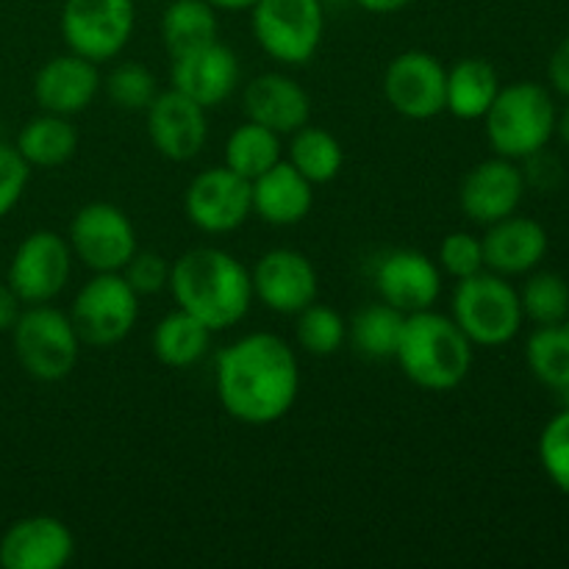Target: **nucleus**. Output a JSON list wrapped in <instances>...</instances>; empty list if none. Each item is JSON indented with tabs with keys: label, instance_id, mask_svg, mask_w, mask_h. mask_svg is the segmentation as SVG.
Masks as SVG:
<instances>
[{
	"label": "nucleus",
	"instance_id": "obj_28",
	"mask_svg": "<svg viewBox=\"0 0 569 569\" xmlns=\"http://www.w3.org/2000/svg\"><path fill=\"white\" fill-rule=\"evenodd\" d=\"M283 159H287L306 181L320 187V183H331L333 178L342 172L345 150L342 142H339L331 131L306 122L303 128H298V131L292 133Z\"/></svg>",
	"mask_w": 569,
	"mask_h": 569
},
{
	"label": "nucleus",
	"instance_id": "obj_32",
	"mask_svg": "<svg viewBox=\"0 0 569 569\" xmlns=\"http://www.w3.org/2000/svg\"><path fill=\"white\" fill-rule=\"evenodd\" d=\"M295 317H298L295 320V339H298V348L309 356H333L348 342V322L331 306H322L315 300Z\"/></svg>",
	"mask_w": 569,
	"mask_h": 569
},
{
	"label": "nucleus",
	"instance_id": "obj_35",
	"mask_svg": "<svg viewBox=\"0 0 569 569\" xmlns=\"http://www.w3.org/2000/svg\"><path fill=\"white\" fill-rule=\"evenodd\" d=\"M539 465L556 489L569 495V409H561L539 437Z\"/></svg>",
	"mask_w": 569,
	"mask_h": 569
},
{
	"label": "nucleus",
	"instance_id": "obj_42",
	"mask_svg": "<svg viewBox=\"0 0 569 569\" xmlns=\"http://www.w3.org/2000/svg\"><path fill=\"white\" fill-rule=\"evenodd\" d=\"M217 11H250L256 0H209Z\"/></svg>",
	"mask_w": 569,
	"mask_h": 569
},
{
	"label": "nucleus",
	"instance_id": "obj_20",
	"mask_svg": "<svg viewBox=\"0 0 569 569\" xmlns=\"http://www.w3.org/2000/svg\"><path fill=\"white\" fill-rule=\"evenodd\" d=\"M98 67L100 64L78 53L53 56L33 76V100L39 109L50 114H81L94 103L103 87Z\"/></svg>",
	"mask_w": 569,
	"mask_h": 569
},
{
	"label": "nucleus",
	"instance_id": "obj_14",
	"mask_svg": "<svg viewBox=\"0 0 569 569\" xmlns=\"http://www.w3.org/2000/svg\"><path fill=\"white\" fill-rule=\"evenodd\" d=\"M253 300L276 315H300L320 295V278L306 253L292 248H272L250 270Z\"/></svg>",
	"mask_w": 569,
	"mask_h": 569
},
{
	"label": "nucleus",
	"instance_id": "obj_4",
	"mask_svg": "<svg viewBox=\"0 0 569 569\" xmlns=\"http://www.w3.org/2000/svg\"><path fill=\"white\" fill-rule=\"evenodd\" d=\"M556 109L553 94L531 81L500 87L498 98L483 114V128L492 144L495 156L511 161H526L542 153L556 137Z\"/></svg>",
	"mask_w": 569,
	"mask_h": 569
},
{
	"label": "nucleus",
	"instance_id": "obj_25",
	"mask_svg": "<svg viewBox=\"0 0 569 569\" xmlns=\"http://www.w3.org/2000/svg\"><path fill=\"white\" fill-rule=\"evenodd\" d=\"M78 144H81V137L70 117L42 111L22 126L14 148L31 167L53 170V167L67 164L78 153Z\"/></svg>",
	"mask_w": 569,
	"mask_h": 569
},
{
	"label": "nucleus",
	"instance_id": "obj_17",
	"mask_svg": "<svg viewBox=\"0 0 569 569\" xmlns=\"http://www.w3.org/2000/svg\"><path fill=\"white\" fill-rule=\"evenodd\" d=\"M76 556V537L64 520L50 515L22 517L0 537L3 569H61Z\"/></svg>",
	"mask_w": 569,
	"mask_h": 569
},
{
	"label": "nucleus",
	"instance_id": "obj_30",
	"mask_svg": "<svg viewBox=\"0 0 569 569\" xmlns=\"http://www.w3.org/2000/svg\"><path fill=\"white\" fill-rule=\"evenodd\" d=\"M403 311L392 309V306L381 300V303H370L361 311H356V317L348 326V337L365 359L387 361L395 359L400 333H403Z\"/></svg>",
	"mask_w": 569,
	"mask_h": 569
},
{
	"label": "nucleus",
	"instance_id": "obj_27",
	"mask_svg": "<svg viewBox=\"0 0 569 569\" xmlns=\"http://www.w3.org/2000/svg\"><path fill=\"white\" fill-rule=\"evenodd\" d=\"M211 337L214 331L206 322H200L189 311L176 309L156 322L153 353L170 370H187L209 353Z\"/></svg>",
	"mask_w": 569,
	"mask_h": 569
},
{
	"label": "nucleus",
	"instance_id": "obj_7",
	"mask_svg": "<svg viewBox=\"0 0 569 569\" xmlns=\"http://www.w3.org/2000/svg\"><path fill=\"white\" fill-rule=\"evenodd\" d=\"M256 44L283 67L309 64L326 37L322 0H256L250 9Z\"/></svg>",
	"mask_w": 569,
	"mask_h": 569
},
{
	"label": "nucleus",
	"instance_id": "obj_23",
	"mask_svg": "<svg viewBox=\"0 0 569 569\" xmlns=\"http://www.w3.org/2000/svg\"><path fill=\"white\" fill-rule=\"evenodd\" d=\"M250 192H253V214L261 217L267 226H298L315 206V183L306 181L287 159L250 181Z\"/></svg>",
	"mask_w": 569,
	"mask_h": 569
},
{
	"label": "nucleus",
	"instance_id": "obj_29",
	"mask_svg": "<svg viewBox=\"0 0 569 569\" xmlns=\"http://www.w3.org/2000/svg\"><path fill=\"white\" fill-rule=\"evenodd\" d=\"M283 159V137L259 126V122H242L233 128L226 139V167L237 176L256 181L267 170Z\"/></svg>",
	"mask_w": 569,
	"mask_h": 569
},
{
	"label": "nucleus",
	"instance_id": "obj_39",
	"mask_svg": "<svg viewBox=\"0 0 569 569\" xmlns=\"http://www.w3.org/2000/svg\"><path fill=\"white\" fill-rule=\"evenodd\" d=\"M548 81H550V87L561 94V98L569 100V37L561 39V42L556 44L553 56H550Z\"/></svg>",
	"mask_w": 569,
	"mask_h": 569
},
{
	"label": "nucleus",
	"instance_id": "obj_9",
	"mask_svg": "<svg viewBox=\"0 0 569 569\" xmlns=\"http://www.w3.org/2000/svg\"><path fill=\"white\" fill-rule=\"evenodd\" d=\"M59 26L70 53L106 64L131 42L137 6L133 0H64Z\"/></svg>",
	"mask_w": 569,
	"mask_h": 569
},
{
	"label": "nucleus",
	"instance_id": "obj_8",
	"mask_svg": "<svg viewBox=\"0 0 569 569\" xmlns=\"http://www.w3.org/2000/svg\"><path fill=\"white\" fill-rule=\"evenodd\" d=\"M72 328L87 348H114L139 320V295L122 272H92L70 309Z\"/></svg>",
	"mask_w": 569,
	"mask_h": 569
},
{
	"label": "nucleus",
	"instance_id": "obj_5",
	"mask_svg": "<svg viewBox=\"0 0 569 569\" xmlns=\"http://www.w3.org/2000/svg\"><path fill=\"white\" fill-rule=\"evenodd\" d=\"M450 317L478 348L509 345L526 320L520 292L492 270H481L465 281H456Z\"/></svg>",
	"mask_w": 569,
	"mask_h": 569
},
{
	"label": "nucleus",
	"instance_id": "obj_37",
	"mask_svg": "<svg viewBox=\"0 0 569 569\" xmlns=\"http://www.w3.org/2000/svg\"><path fill=\"white\" fill-rule=\"evenodd\" d=\"M122 278L128 287L142 298V295H159L170 283V261L156 250H137L126 267H122Z\"/></svg>",
	"mask_w": 569,
	"mask_h": 569
},
{
	"label": "nucleus",
	"instance_id": "obj_18",
	"mask_svg": "<svg viewBox=\"0 0 569 569\" xmlns=\"http://www.w3.org/2000/svg\"><path fill=\"white\" fill-rule=\"evenodd\" d=\"M376 292L403 315L433 309L442 295V270L420 250H392L376 267Z\"/></svg>",
	"mask_w": 569,
	"mask_h": 569
},
{
	"label": "nucleus",
	"instance_id": "obj_36",
	"mask_svg": "<svg viewBox=\"0 0 569 569\" xmlns=\"http://www.w3.org/2000/svg\"><path fill=\"white\" fill-rule=\"evenodd\" d=\"M437 264L442 270V276L465 281V278L487 270V264H483V242L467 231L448 233L442 239V244H439Z\"/></svg>",
	"mask_w": 569,
	"mask_h": 569
},
{
	"label": "nucleus",
	"instance_id": "obj_26",
	"mask_svg": "<svg viewBox=\"0 0 569 569\" xmlns=\"http://www.w3.org/2000/svg\"><path fill=\"white\" fill-rule=\"evenodd\" d=\"M220 39V17L209 0H170L161 14V42L170 59Z\"/></svg>",
	"mask_w": 569,
	"mask_h": 569
},
{
	"label": "nucleus",
	"instance_id": "obj_10",
	"mask_svg": "<svg viewBox=\"0 0 569 569\" xmlns=\"http://www.w3.org/2000/svg\"><path fill=\"white\" fill-rule=\"evenodd\" d=\"M67 242H70L72 259H78L92 272H122V267L139 250L131 217L120 206L106 203V200H94L76 211Z\"/></svg>",
	"mask_w": 569,
	"mask_h": 569
},
{
	"label": "nucleus",
	"instance_id": "obj_3",
	"mask_svg": "<svg viewBox=\"0 0 569 569\" xmlns=\"http://www.w3.org/2000/svg\"><path fill=\"white\" fill-rule=\"evenodd\" d=\"M472 348L453 317L426 309L406 315L395 361L415 387L426 392H450L472 370Z\"/></svg>",
	"mask_w": 569,
	"mask_h": 569
},
{
	"label": "nucleus",
	"instance_id": "obj_16",
	"mask_svg": "<svg viewBox=\"0 0 569 569\" xmlns=\"http://www.w3.org/2000/svg\"><path fill=\"white\" fill-rule=\"evenodd\" d=\"M148 137L153 148L170 161H192L209 139V109L189 100L178 89H164L144 109Z\"/></svg>",
	"mask_w": 569,
	"mask_h": 569
},
{
	"label": "nucleus",
	"instance_id": "obj_40",
	"mask_svg": "<svg viewBox=\"0 0 569 569\" xmlns=\"http://www.w3.org/2000/svg\"><path fill=\"white\" fill-rule=\"evenodd\" d=\"M20 311H22V300L17 298V292L9 287V281H0V333L14 328Z\"/></svg>",
	"mask_w": 569,
	"mask_h": 569
},
{
	"label": "nucleus",
	"instance_id": "obj_24",
	"mask_svg": "<svg viewBox=\"0 0 569 569\" xmlns=\"http://www.w3.org/2000/svg\"><path fill=\"white\" fill-rule=\"evenodd\" d=\"M500 92V76L487 59H461L448 70L445 111L459 120H483Z\"/></svg>",
	"mask_w": 569,
	"mask_h": 569
},
{
	"label": "nucleus",
	"instance_id": "obj_44",
	"mask_svg": "<svg viewBox=\"0 0 569 569\" xmlns=\"http://www.w3.org/2000/svg\"><path fill=\"white\" fill-rule=\"evenodd\" d=\"M559 398H561V403H565V409H569V383H565V387L559 389Z\"/></svg>",
	"mask_w": 569,
	"mask_h": 569
},
{
	"label": "nucleus",
	"instance_id": "obj_41",
	"mask_svg": "<svg viewBox=\"0 0 569 569\" xmlns=\"http://www.w3.org/2000/svg\"><path fill=\"white\" fill-rule=\"evenodd\" d=\"M411 3L415 0H356V6L370 11V14H395V11H403Z\"/></svg>",
	"mask_w": 569,
	"mask_h": 569
},
{
	"label": "nucleus",
	"instance_id": "obj_2",
	"mask_svg": "<svg viewBox=\"0 0 569 569\" xmlns=\"http://www.w3.org/2000/svg\"><path fill=\"white\" fill-rule=\"evenodd\" d=\"M172 300L211 331H228L248 317L253 306L250 270L222 248H192L170 264Z\"/></svg>",
	"mask_w": 569,
	"mask_h": 569
},
{
	"label": "nucleus",
	"instance_id": "obj_1",
	"mask_svg": "<svg viewBox=\"0 0 569 569\" xmlns=\"http://www.w3.org/2000/svg\"><path fill=\"white\" fill-rule=\"evenodd\" d=\"M217 398L244 426H272L292 411L300 365L287 339L256 331L228 345L217 359Z\"/></svg>",
	"mask_w": 569,
	"mask_h": 569
},
{
	"label": "nucleus",
	"instance_id": "obj_19",
	"mask_svg": "<svg viewBox=\"0 0 569 569\" xmlns=\"http://www.w3.org/2000/svg\"><path fill=\"white\" fill-rule=\"evenodd\" d=\"M239 78H242V67H239L237 53L220 39L206 48L176 56L170 67V87L203 109L226 103L237 92Z\"/></svg>",
	"mask_w": 569,
	"mask_h": 569
},
{
	"label": "nucleus",
	"instance_id": "obj_13",
	"mask_svg": "<svg viewBox=\"0 0 569 569\" xmlns=\"http://www.w3.org/2000/svg\"><path fill=\"white\" fill-rule=\"evenodd\" d=\"M448 67L428 50L398 53L383 70V98L406 120H433L445 111Z\"/></svg>",
	"mask_w": 569,
	"mask_h": 569
},
{
	"label": "nucleus",
	"instance_id": "obj_43",
	"mask_svg": "<svg viewBox=\"0 0 569 569\" xmlns=\"http://www.w3.org/2000/svg\"><path fill=\"white\" fill-rule=\"evenodd\" d=\"M556 133H559L561 142L569 148V106L565 111H559V120H556Z\"/></svg>",
	"mask_w": 569,
	"mask_h": 569
},
{
	"label": "nucleus",
	"instance_id": "obj_33",
	"mask_svg": "<svg viewBox=\"0 0 569 569\" xmlns=\"http://www.w3.org/2000/svg\"><path fill=\"white\" fill-rule=\"evenodd\" d=\"M520 303L522 315L537 326H559L569 317V283L559 272H528Z\"/></svg>",
	"mask_w": 569,
	"mask_h": 569
},
{
	"label": "nucleus",
	"instance_id": "obj_22",
	"mask_svg": "<svg viewBox=\"0 0 569 569\" xmlns=\"http://www.w3.org/2000/svg\"><path fill=\"white\" fill-rule=\"evenodd\" d=\"M483 264L498 276H528L545 261L550 239L545 226L531 217L509 214L487 226L483 233Z\"/></svg>",
	"mask_w": 569,
	"mask_h": 569
},
{
	"label": "nucleus",
	"instance_id": "obj_12",
	"mask_svg": "<svg viewBox=\"0 0 569 569\" xmlns=\"http://www.w3.org/2000/svg\"><path fill=\"white\" fill-rule=\"evenodd\" d=\"M183 214L203 233H231L253 217V192L248 178L233 170L209 167L189 181Z\"/></svg>",
	"mask_w": 569,
	"mask_h": 569
},
{
	"label": "nucleus",
	"instance_id": "obj_31",
	"mask_svg": "<svg viewBox=\"0 0 569 569\" xmlns=\"http://www.w3.org/2000/svg\"><path fill=\"white\" fill-rule=\"evenodd\" d=\"M528 370L537 381L559 392L569 383V333L565 326H539L526 345Z\"/></svg>",
	"mask_w": 569,
	"mask_h": 569
},
{
	"label": "nucleus",
	"instance_id": "obj_34",
	"mask_svg": "<svg viewBox=\"0 0 569 569\" xmlns=\"http://www.w3.org/2000/svg\"><path fill=\"white\" fill-rule=\"evenodd\" d=\"M103 83L111 103L122 111H144L159 94L156 76L139 61H120Z\"/></svg>",
	"mask_w": 569,
	"mask_h": 569
},
{
	"label": "nucleus",
	"instance_id": "obj_6",
	"mask_svg": "<svg viewBox=\"0 0 569 569\" xmlns=\"http://www.w3.org/2000/svg\"><path fill=\"white\" fill-rule=\"evenodd\" d=\"M14 356L22 370L42 383L64 381L81 359V339L70 315L50 303L28 306L11 328Z\"/></svg>",
	"mask_w": 569,
	"mask_h": 569
},
{
	"label": "nucleus",
	"instance_id": "obj_45",
	"mask_svg": "<svg viewBox=\"0 0 569 569\" xmlns=\"http://www.w3.org/2000/svg\"><path fill=\"white\" fill-rule=\"evenodd\" d=\"M561 326H565V331L569 333V317H567V320H565V322H561Z\"/></svg>",
	"mask_w": 569,
	"mask_h": 569
},
{
	"label": "nucleus",
	"instance_id": "obj_11",
	"mask_svg": "<svg viewBox=\"0 0 569 569\" xmlns=\"http://www.w3.org/2000/svg\"><path fill=\"white\" fill-rule=\"evenodd\" d=\"M72 272V250L56 231H33L17 244L6 281L28 306L50 303L64 292Z\"/></svg>",
	"mask_w": 569,
	"mask_h": 569
},
{
	"label": "nucleus",
	"instance_id": "obj_15",
	"mask_svg": "<svg viewBox=\"0 0 569 569\" xmlns=\"http://www.w3.org/2000/svg\"><path fill=\"white\" fill-rule=\"evenodd\" d=\"M526 189V172L517 167V161L495 156L467 172L459 187V206L467 220L487 228L503 217L517 214Z\"/></svg>",
	"mask_w": 569,
	"mask_h": 569
},
{
	"label": "nucleus",
	"instance_id": "obj_38",
	"mask_svg": "<svg viewBox=\"0 0 569 569\" xmlns=\"http://www.w3.org/2000/svg\"><path fill=\"white\" fill-rule=\"evenodd\" d=\"M31 178V164L20 156V150L9 142H0V220L22 200Z\"/></svg>",
	"mask_w": 569,
	"mask_h": 569
},
{
	"label": "nucleus",
	"instance_id": "obj_21",
	"mask_svg": "<svg viewBox=\"0 0 569 569\" xmlns=\"http://www.w3.org/2000/svg\"><path fill=\"white\" fill-rule=\"evenodd\" d=\"M242 106L250 122L292 137L311 120V98L295 78L283 72H261L242 89Z\"/></svg>",
	"mask_w": 569,
	"mask_h": 569
}]
</instances>
